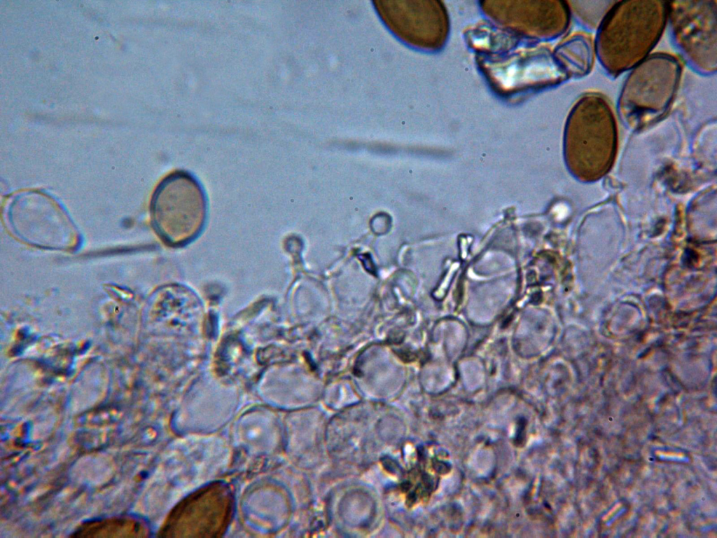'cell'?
I'll return each instance as SVG.
<instances>
[{
  "instance_id": "10",
  "label": "cell",
  "mask_w": 717,
  "mask_h": 538,
  "mask_svg": "<svg viewBox=\"0 0 717 538\" xmlns=\"http://www.w3.org/2000/svg\"><path fill=\"white\" fill-rule=\"evenodd\" d=\"M577 5L574 7L576 11V13L579 15L584 23L588 26H595L596 24H601V20L604 18L608 11L615 3V1H594L592 5L589 6L588 1H574Z\"/></svg>"
},
{
  "instance_id": "3",
  "label": "cell",
  "mask_w": 717,
  "mask_h": 538,
  "mask_svg": "<svg viewBox=\"0 0 717 538\" xmlns=\"http://www.w3.org/2000/svg\"><path fill=\"white\" fill-rule=\"evenodd\" d=\"M681 73L679 60L656 53L640 62L627 78L619 99L621 118L641 127L660 118L675 95Z\"/></svg>"
},
{
  "instance_id": "8",
  "label": "cell",
  "mask_w": 717,
  "mask_h": 538,
  "mask_svg": "<svg viewBox=\"0 0 717 538\" xmlns=\"http://www.w3.org/2000/svg\"><path fill=\"white\" fill-rule=\"evenodd\" d=\"M148 528L141 519L120 516L86 521L74 531L76 537H145Z\"/></svg>"
},
{
  "instance_id": "6",
  "label": "cell",
  "mask_w": 717,
  "mask_h": 538,
  "mask_svg": "<svg viewBox=\"0 0 717 538\" xmlns=\"http://www.w3.org/2000/svg\"><path fill=\"white\" fill-rule=\"evenodd\" d=\"M373 4L384 25L405 44L424 50H435L443 44L447 20L440 2L375 0Z\"/></svg>"
},
{
  "instance_id": "7",
  "label": "cell",
  "mask_w": 717,
  "mask_h": 538,
  "mask_svg": "<svg viewBox=\"0 0 717 538\" xmlns=\"http://www.w3.org/2000/svg\"><path fill=\"white\" fill-rule=\"evenodd\" d=\"M672 32L683 55L698 70L716 69V1H673L668 6Z\"/></svg>"
},
{
  "instance_id": "2",
  "label": "cell",
  "mask_w": 717,
  "mask_h": 538,
  "mask_svg": "<svg viewBox=\"0 0 717 538\" xmlns=\"http://www.w3.org/2000/svg\"><path fill=\"white\" fill-rule=\"evenodd\" d=\"M616 125L609 102L588 92L573 107L566 126L569 158L586 179L600 177L609 169L615 153Z\"/></svg>"
},
{
  "instance_id": "5",
  "label": "cell",
  "mask_w": 717,
  "mask_h": 538,
  "mask_svg": "<svg viewBox=\"0 0 717 538\" xmlns=\"http://www.w3.org/2000/svg\"><path fill=\"white\" fill-rule=\"evenodd\" d=\"M205 214L202 191L186 175L166 179L153 197L154 224L160 235L171 243L181 244L194 239L201 230Z\"/></svg>"
},
{
  "instance_id": "1",
  "label": "cell",
  "mask_w": 717,
  "mask_h": 538,
  "mask_svg": "<svg viewBox=\"0 0 717 538\" xmlns=\"http://www.w3.org/2000/svg\"><path fill=\"white\" fill-rule=\"evenodd\" d=\"M666 2H615L599 25L595 51L604 68L618 75L638 64L659 40L668 15Z\"/></svg>"
},
{
  "instance_id": "9",
  "label": "cell",
  "mask_w": 717,
  "mask_h": 538,
  "mask_svg": "<svg viewBox=\"0 0 717 538\" xmlns=\"http://www.w3.org/2000/svg\"><path fill=\"white\" fill-rule=\"evenodd\" d=\"M595 45L592 37L578 33L565 41L558 51L561 67L566 74L583 76L592 67Z\"/></svg>"
},
{
  "instance_id": "4",
  "label": "cell",
  "mask_w": 717,
  "mask_h": 538,
  "mask_svg": "<svg viewBox=\"0 0 717 538\" xmlns=\"http://www.w3.org/2000/svg\"><path fill=\"white\" fill-rule=\"evenodd\" d=\"M8 223L14 234L30 244L49 249L74 247L78 234L64 208L39 191H25L10 202Z\"/></svg>"
}]
</instances>
